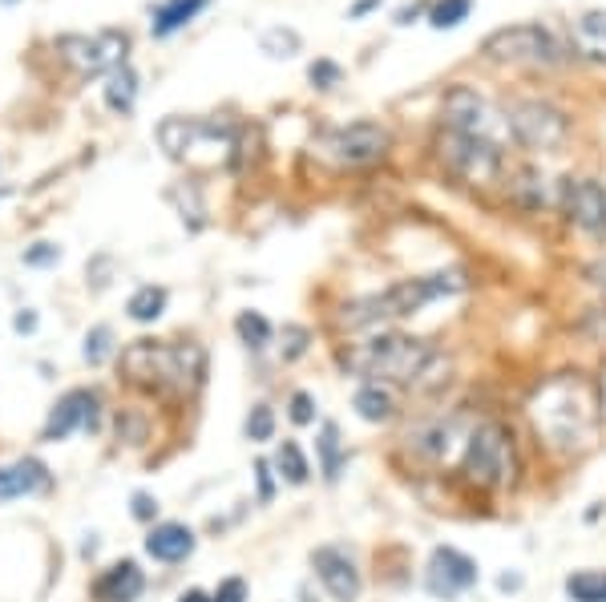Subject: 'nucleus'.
I'll return each instance as SVG.
<instances>
[{
	"instance_id": "28",
	"label": "nucleus",
	"mask_w": 606,
	"mask_h": 602,
	"mask_svg": "<svg viewBox=\"0 0 606 602\" xmlns=\"http://www.w3.org/2000/svg\"><path fill=\"white\" fill-rule=\"evenodd\" d=\"M316 449H320V469H324V477H328V481H336V477H340V469H344V445H340V429H336L332 421L320 429Z\"/></svg>"
},
{
	"instance_id": "32",
	"label": "nucleus",
	"mask_w": 606,
	"mask_h": 602,
	"mask_svg": "<svg viewBox=\"0 0 606 602\" xmlns=\"http://www.w3.org/2000/svg\"><path fill=\"white\" fill-rule=\"evenodd\" d=\"M469 9H473V0H437L429 21H433V29H453L469 17Z\"/></svg>"
},
{
	"instance_id": "29",
	"label": "nucleus",
	"mask_w": 606,
	"mask_h": 602,
	"mask_svg": "<svg viewBox=\"0 0 606 602\" xmlns=\"http://www.w3.org/2000/svg\"><path fill=\"white\" fill-rule=\"evenodd\" d=\"M275 469H279V477H283V481H291V485H303V481H308V473H312L308 457H303V449H299L295 441H283V445H279V453H275Z\"/></svg>"
},
{
	"instance_id": "18",
	"label": "nucleus",
	"mask_w": 606,
	"mask_h": 602,
	"mask_svg": "<svg viewBox=\"0 0 606 602\" xmlns=\"http://www.w3.org/2000/svg\"><path fill=\"white\" fill-rule=\"evenodd\" d=\"M146 554L158 558V562H182V558L194 554V530L182 526V522H162V526L150 530Z\"/></svg>"
},
{
	"instance_id": "37",
	"label": "nucleus",
	"mask_w": 606,
	"mask_h": 602,
	"mask_svg": "<svg viewBox=\"0 0 606 602\" xmlns=\"http://www.w3.org/2000/svg\"><path fill=\"white\" fill-rule=\"evenodd\" d=\"M211 602H247V582L243 578H227V582H219V590H215V598Z\"/></svg>"
},
{
	"instance_id": "35",
	"label": "nucleus",
	"mask_w": 606,
	"mask_h": 602,
	"mask_svg": "<svg viewBox=\"0 0 606 602\" xmlns=\"http://www.w3.org/2000/svg\"><path fill=\"white\" fill-rule=\"evenodd\" d=\"M291 421H295V425H312V421H316V405H312L308 392H295V396H291Z\"/></svg>"
},
{
	"instance_id": "26",
	"label": "nucleus",
	"mask_w": 606,
	"mask_h": 602,
	"mask_svg": "<svg viewBox=\"0 0 606 602\" xmlns=\"http://www.w3.org/2000/svg\"><path fill=\"white\" fill-rule=\"evenodd\" d=\"M570 602H606V570H574L566 578Z\"/></svg>"
},
{
	"instance_id": "5",
	"label": "nucleus",
	"mask_w": 606,
	"mask_h": 602,
	"mask_svg": "<svg viewBox=\"0 0 606 602\" xmlns=\"http://www.w3.org/2000/svg\"><path fill=\"white\" fill-rule=\"evenodd\" d=\"M461 473L477 485V489H505L518 477V449L514 437L501 421H481L469 429L465 437V453H461Z\"/></svg>"
},
{
	"instance_id": "22",
	"label": "nucleus",
	"mask_w": 606,
	"mask_h": 602,
	"mask_svg": "<svg viewBox=\"0 0 606 602\" xmlns=\"http://www.w3.org/2000/svg\"><path fill=\"white\" fill-rule=\"evenodd\" d=\"M574 49L594 61H606V13H586L574 21Z\"/></svg>"
},
{
	"instance_id": "39",
	"label": "nucleus",
	"mask_w": 606,
	"mask_h": 602,
	"mask_svg": "<svg viewBox=\"0 0 606 602\" xmlns=\"http://www.w3.org/2000/svg\"><path fill=\"white\" fill-rule=\"evenodd\" d=\"M158 514V501L150 497V493H134V518L138 522H150Z\"/></svg>"
},
{
	"instance_id": "14",
	"label": "nucleus",
	"mask_w": 606,
	"mask_h": 602,
	"mask_svg": "<svg viewBox=\"0 0 606 602\" xmlns=\"http://www.w3.org/2000/svg\"><path fill=\"white\" fill-rule=\"evenodd\" d=\"M562 211L574 227L602 239L606 235V186H598L594 178H566L562 182Z\"/></svg>"
},
{
	"instance_id": "1",
	"label": "nucleus",
	"mask_w": 606,
	"mask_h": 602,
	"mask_svg": "<svg viewBox=\"0 0 606 602\" xmlns=\"http://www.w3.org/2000/svg\"><path fill=\"white\" fill-rule=\"evenodd\" d=\"M465 291V275L461 271H437V275H417V279H400L376 295H360L352 304L340 308V328L348 332H364V328H380L404 316H417L421 308H429L433 299Z\"/></svg>"
},
{
	"instance_id": "13",
	"label": "nucleus",
	"mask_w": 606,
	"mask_h": 602,
	"mask_svg": "<svg viewBox=\"0 0 606 602\" xmlns=\"http://www.w3.org/2000/svg\"><path fill=\"white\" fill-rule=\"evenodd\" d=\"M477 586V562L469 554H461L457 546H437L429 554V566H425V590L441 602H453L461 598L465 590Z\"/></svg>"
},
{
	"instance_id": "44",
	"label": "nucleus",
	"mask_w": 606,
	"mask_h": 602,
	"mask_svg": "<svg viewBox=\"0 0 606 602\" xmlns=\"http://www.w3.org/2000/svg\"><path fill=\"white\" fill-rule=\"evenodd\" d=\"M590 328H594V332H598V336H606V308H602V312H594V316H590Z\"/></svg>"
},
{
	"instance_id": "4",
	"label": "nucleus",
	"mask_w": 606,
	"mask_h": 602,
	"mask_svg": "<svg viewBox=\"0 0 606 602\" xmlns=\"http://www.w3.org/2000/svg\"><path fill=\"white\" fill-rule=\"evenodd\" d=\"M122 372L138 388H198L207 376V352L198 344L134 340L122 352Z\"/></svg>"
},
{
	"instance_id": "33",
	"label": "nucleus",
	"mask_w": 606,
	"mask_h": 602,
	"mask_svg": "<svg viewBox=\"0 0 606 602\" xmlns=\"http://www.w3.org/2000/svg\"><path fill=\"white\" fill-rule=\"evenodd\" d=\"M271 433H275V413L267 405H255L251 417H247V437L251 441H271Z\"/></svg>"
},
{
	"instance_id": "12",
	"label": "nucleus",
	"mask_w": 606,
	"mask_h": 602,
	"mask_svg": "<svg viewBox=\"0 0 606 602\" xmlns=\"http://www.w3.org/2000/svg\"><path fill=\"white\" fill-rule=\"evenodd\" d=\"M57 57L77 73V77H97V73H114L126 65V33L106 29V33H69L57 37Z\"/></svg>"
},
{
	"instance_id": "23",
	"label": "nucleus",
	"mask_w": 606,
	"mask_h": 602,
	"mask_svg": "<svg viewBox=\"0 0 606 602\" xmlns=\"http://www.w3.org/2000/svg\"><path fill=\"white\" fill-rule=\"evenodd\" d=\"M202 9H207V0H166V5L154 9V33L158 37H170L174 29H182L186 21H194Z\"/></svg>"
},
{
	"instance_id": "42",
	"label": "nucleus",
	"mask_w": 606,
	"mask_h": 602,
	"mask_svg": "<svg viewBox=\"0 0 606 602\" xmlns=\"http://www.w3.org/2000/svg\"><path fill=\"white\" fill-rule=\"evenodd\" d=\"M586 279H590V283H594V287H598V291L606 295V259L590 263V267H586Z\"/></svg>"
},
{
	"instance_id": "20",
	"label": "nucleus",
	"mask_w": 606,
	"mask_h": 602,
	"mask_svg": "<svg viewBox=\"0 0 606 602\" xmlns=\"http://www.w3.org/2000/svg\"><path fill=\"white\" fill-rule=\"evenodd\" d=\"M142 586H146V578H142L138 562H118L97 578V598L101 602H134L142 594Z\"/></svg>"
},
{
	"instance_id": "30",
	"label": "nucleus",
	"mask_w": 606,
	"mask_h": 602,
	"mask_svg": "<svg viewBox=\"0 0 606 602\" xmlns=\"http://www.w3.org/2000/svg\"><path fill=\"white\" fill-rule=\"evenodd\" d=\"M299 33L295 29H283V25H275V29H267L263 37H259V49L267 53V57H275V61H283V57H295L299 53Z\"/></svg>"
},
{
	"instance_id": "6",
	"label": "nucleus",
	"mask_w": 606,
	"mask_h": 602,
	"mask_svg": "<svg viewBox=\"0 0 606 602\" xmlns=\"http://www.w3.org/2000/svg\"><path fill=\"white\" fill-rule=\"evenodd\" d=\"M158 142L174 162H186V166H219L235 150L231 126L207 122V118H166L158 126Z\"/></svg>"
},
{
	"instance_id": "19",
	"label": "nucleus",
	"mask_w": 606,
	"mask_h": 602,
	"mask_svg": "<svg viewBox=\"0 0 606 602\" xmlns=\"http://www.w3.org/2000/svg\"><path fill=\"white\" fill-rule=\"evenodd\" d=\"M49 485V473L41 461L25 457V461H13V465H0V501H13V497H29L37 489Z\"/></svg>"
},
{
	"instance_id": "11",
	"label": "nucleus",
	"mask_w": 606,
	"mask_h": 602,
	"mask_svg": "<svg viewBox=\"0 0 606 602\" xmlns=\"http://www.w3.org/2000/svg\"><path fill=\"white\" fill-rule=\"evenodd\" d=\"M437 154L465 182H497L501 166H505V158H501L505 150L501 146H493L485 138H469V134L445 130V126H441V138H437Z\"/></svg>"
},
{
	"instance_id": "7",
	"label": "nucleus",
	"mask_w": 606,
	"mask_h": 602,
	"mask_svg": "<svg viewBox=\"0 0 606 602\" xmlns=\"http://www.w3.org/2000/svg\"><path fill=\"white\" fill-rule=\"evenodd\" d=\"M441 122H445V130H457V134H469V138H485V142H493V146H501V150L514 142L505 110H497L489 97H481V93L469 89V85H453V89L445 93Z\"/></svg>"
},
{
	"instance_id": "45",
	"label": "nucleus",
	"mask_w": 606,
	"mask_h": 602,
	"mask_svg": "<svg viewBox=\"0 0 606 602\" xmlns=\"http://www.w3.org/2000/svg\"><path fill=\"white\" fill-rule=\"evenodd\" d=\"M376 5H380V0H360V5H352V13H348V17H364V13H368V9H376Z\"/></svg>"
},
{
	"instance_id": "34",
	"label": "nucleus",
	"mask_w": 606,
	"mask_h": 602,
	"mask_svg": "<svg viewBox=\"0 0 606 602\" xmlns=\"http://www.w3.org/2000/svg\"><path fill=\"white\" fill-rule=\"evenodd\" d=\"M110 356V328H93L89 336H85V360L89 364H101Z\"/></svg>"
},
{
	"instance_id": "48",
	"label": "nucleus",
	"mask_w": 606,
	"mask_h": 602,
	"mask_svg": "<svg viewBox=\"0 0 606 602\" xmlns=\"http://www.w3.org/2000/svg\"><path fill=\"white\" fill-rule=\"evenodd\" d=\"M0 5H17V0H0Z\"/></svg>"
},
{
	"instance_id": "9",
	"label": "nucleus",
	"mask_w": 606,
	"mask_h": 602,
	"mask_svg": "<svg viewBox=\"0 0 606 602\" xmlns=\"http://www.w3.org/2000/svg\"><path fill=\"white\" fill-rule=\"evenodd\" d=\"M481 53L489 61H510V65H558L562 61L558 37L542 25H505L485 37Z\"/></svg>"
},
{
	"instance_id": "21",
	"label": "nucleus",
	"mask_w": 606,
	"mask_h": 602,
	"mask_svg": "<svg viewBox=\"0 0 606 602\" xmlns=\"http://www.w3.org/2000/svg\"><path fill=\"white\" fill-rule=\"evenodd\" d=\"M356 413H360L368 425L392 421V417H396V396H392V388H388V384L364 380V384L356 388Z\"/></svg>"
},
{
	"instance_id": "3",
	"label": "nucleus",
	"mask_w": 606,
	"mask_h": 602,
	"mask_svg": "<svg viewBox=\"0 0 606 602\" xmlns=\"http://www.w3.org/2000/svg\"><path fill=\"white\" fill-rule=\"evenodd\" d=\"M530 417H534L538 433H546L550 445H558V449L590 445V437L598 429L594 392L582 380H554V384H546L534 396Z\"/></svg>"
},
{
	"instance_id": "2",
	"label": "nucleus",
	"mask_w": 606,
	"mask_h": 602,
	"mask_svg": "<svg viewBox=\"0 0 606 602\" xmlns=\"http://www.w3.org/2000/svg\"><path fill=\"white\" fill-rule=\"evenodd\" d=\"M433 356H437V348L417 336L380 332L372 340L348 344L340 352V364L352 376H364L372 384H417L425 376V368L433 364Z\"/></svg>"
},
{
	"instance_id": "25",
	"label": "nucleus",
	"mask_w": 606,
	"mask_h": 602,
	"mask_svg": "<svg viewBox=\"0 0 606 602\" xmlns=\"http://www.w3.org/2000/svg\"><path fill=\"white\" fill-rule=\"evenodd\" d=\"M505 190H510L526 207H542L546 203V178L538 170H530V166H522V170H514L510 178H505Z\"/></svg>"
},
{
	"instance_id": "46",
	"label": "nucleus",
	"mask_w": 606,
	"mask_h": 602,
	"mask_svg": "<svg viewBox=\"0 0 606 602\" xmlns=\"http://www.w3.org/2000/svg\"><path fill=\"white\" fill-rule=\"evenodd\" d=\"M37 328V316H17V332H33Z\"/></svg>"
},
{
	"instance_id": "38",
	"label": "nucleus",
	"mask_w": 606,
	"mask_h": 602,
	"mask_svg": "<svg viewBox=\"0 0 606 602\" xmlns=\"http://www.w3.org/2000/svg\"><path fill=\"white\" fill-rule=\"evenodd\" d=\"M312 81H316L320 89H332V85L340 81V65H332V61H316V65H312Z\"/></svg>"
},
{
	"instance_id": "43",
	"label": "nucleus",
	"mask_w": 606,
	"mask_h": 602,
	"mask_svg": "<svg viewBox=\"0 0 606 602\" xmlns=\"http://www.w3.org/2000/svg\"><path fill=\"white\" fill-rule=\"evenodd\" d=\"M497 586H501V590H522V574H501Z\"/></svg>"
},
{
	"instance_id": "47",
	"label": "nucleus",
	"mask_w": 606,
	"mask_h": 602,
	"mask_svg": "<svg viewBox=\"0 0 606 602\" xmlns=\"http://www.w3.org/2000/svg\"><path fill=\"white\" fill-rule=\"evenodd\" d=\"M178 602H211V598H207V594H202V590H186V594H182Z\"/></svg>"
},
{
	"instance_id": "27",
	"label": "nucleus",
	"mask_w": 606,
	"mask_h": 602,
	"mask_svg": "<svg viewBox=\"0 0 606 602\" xmlns=\"http://www.w3.org/2000/svg\"><path fill=\"white\" fill-rule=\"evenodd\" d=\"M126 312H130V320H138V324L158 320V316L166 312V291H162V287H138V291L130 295Z\"/></svg>"
},
{
	"instance_id": "36",
	"label": "nucleus",
	"mask_w": 606,
	"mask_h": 602,
	"mask_svg": "<svg viewBox=\"0 0 606 602\" xmlns=\"http://www.w3.org/2000/svg\"><path fill=\"white\" fill-rule=\"evenodd\" d=\"M283 340H287V348H283V360H299L303 352H308V332L303 328H283Z\"/></svg>"
},
{
	"instance_id": "40",
	"label": "nucleus",
	"mask_w": 606,
	"mask_h": 602,
	"mask_svg": "<svg viewBox=\"0 0 606 602\" xmlns=\"http://www.w3.org/2000/svg\"><path fill=\"white\" fill-rule=\"evenodd\" d=\"M255 473H259V501H271V461H259L255 465Z\"/></svg>"
},
{
	"instance_id": "16",
	"label": "nucleus",
	"mask_w": 606,
	"mask_h": 602,
	"mask_svg": "<svg viewBox=\"0 0 606 602\" xmlns=\"http://www.w3.org/2000/svg\"><path fill=\"white\" fill-rule=\"evenodd\" d=\"M93 417H97V396H93V392H85V388L65 392V396L57 400L49 425H45V441H65L73 429L93 425Z\"/></svg>"
},
{
	"instance_id": "8",
	"label": "nucleus",
	"mask_w": 606,
	"mask_h": 602,
	"mask_svg": "<svg viewBox=\"0 0 606 602\" xmlns=\"http://www.w3.org/2000/svg\"><path fill=\"white\" fill-rule=\"evenodd\" d=\"M388 146H392V134L380 122H352V126H336L316 138V154L324 162H332L336 170L372 166L388 154Z\"/></svg>"
},
{
	"instance_id": "17",
	"label": "nucleus",
	"mask_w": 606,
	"mask_h": 602,
	"mask_svg": "<svg viewBox=\"0 0 606 602\" xmlns=\"http://www.w3.org/2000/svg\"><path fill=\"white\" fill-rule=\"evenodd\" d=\"M469 437V433H465ZM461 437V425L457 421H425V425H417V429H409V449L417 453V457H425V461H449V453H453V445L457 441H465Z\"/></svg>"
},
{
	"instance_id": "31",
	"label": "nucleus",
	"mask_w": 606,
	"mask_h": 602,
	"mask_svg": "<svg viewBox=\"0 0 606 602\" xmlns=\"http://www.w3.org/2000/svg\"><path fill=\"white\" fill-rule=\"evenodd\" d=\"M235 332H239V340H243L247 348H263V344L271 340V324H267L259 312H243V316L235 320Z\"/></svg>"
},
{
	"instance_id": "24",
	"label": "nucleus",
	"mask_w": 606,
	"mask_h": 602,
	"mask_svg": "<svg viewBox=\"0 0 606 602\" xmlns=\"http://www.w3.org/2000/svg\"><path fill=\"white\" fill-rule=\"evenodd\" d=\"M138 102V73L130 65H118L106 81V106L118 110V114H130Z\"/></svg>"
},
{
	"instance_id": "10",
	"label": "nucleus",
	"mask_w": 606,
	"mask_h": 602,
	"mask_svg": "<svg viewBox=\"0 0 606 602\" xmlns=\"http://www.w3.org/2000/svg\"><path fill=\"white\" fill-rule=\"evenodd\" d=\"M505 118H510V134L522 150H538V154H550L566 142L570 134V122L558 106L550 102H538V97H526V102H514L510 110H505Z\"/></svg>"
},
{
	"instance_id": "15",
	"label": "nucleus",
	"mask_w": 606,
	"mask_h": 602,
	"mask_svg": "<svg viewBox=\"0 0 606 602\" xmlns=\"http://www.w3.org/2000/svg\"><path fill=\"white\" fill-rule=\"evenodd\" d=\"M312 566H316V578L324 582V590H328L336 602H356V598H360L364 578H360L356 562H352L344 550H336V546H320V550L312 554Z\"/></svg>"
},
{
	"instance_id": "41",
	"label": "nucleus",
	"mask_w": 606,
	"mask_h": 602,
	"mask_svg": "<svg viewBox=\"0 0 606 602\" xmlns=\"http://www.w3.org/2000/svg\"><path fill=\"white\" fill-rule=\"evenodd\" d=\"M57 259V247H49V243H41L37 251H29L25 255V263H33V267H41V263H53Z\"/></svg>"
}]
</instances>
